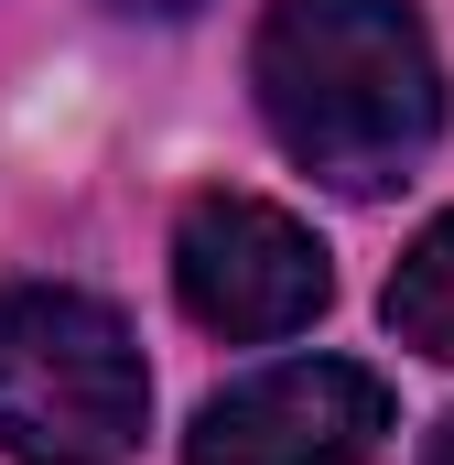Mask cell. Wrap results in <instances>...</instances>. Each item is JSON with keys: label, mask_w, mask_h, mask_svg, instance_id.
<instances>
[{"label": "cell", "mask_w": 454, "mask_h": 465, "mask_svg": "<svg viewBox=\"0 0 454 465\" xmlns=\"http://www.w3.org/2000/svg\"><path fill=\"white\" fill-rule=\"evenodd\" d=\"M260 119L336 195H390L444 130V65L411 0H271L260 22Z\"/></svg>", "instance_id": "cell-1"}, {"label": "cell", "mask_w": 454, "mask_h": 465, "mask_svg": "<svg viewBox=\"0 0 454 465\" xmlns=\"http://www.w3.org/2000/svg\"><path fill=\"white\" fill-rule=\"evenodd\" d=\"M152 368L98 292L11 282L0 292V455L11 465H119L141 444Z\"/></svg>", "instance_id": "cell-2"}, {"label": "cell", "mask_w": 454, "mask_h": 465, "mask_svg": "<svg viewBox=\"0 0 454 465\" xmlns=\"http://www.w3.org/2000/svg\"><path fill=\"white\" fill-rule=\"evenodd\" d=\"M173 292L206 336L271 347V336H303L325 314L336 271H325V238L303 217H281L271 195H195L173 228Z\"/></svg>", "instance_id": "cell-3"}, {"label": "cell", "mask_w": 454, "mask_h": 465, "mask_svg": "<svg viewBox=\"0 0 454 465\" xmlns=\"http://www.w3.org/2000/svg\"><path fill=\"white\" fill-rule=\"evenodd\" d=\"M390 433V390L346 357H281L217 390L184 433V465H368Z\"/></svg>", "instance_id": "cell-4"}, {"label": "cell", "mask_w": 454, "mask_h": 465, "mask_svg": "<svg viewBox=\"0 0 454 465\" xmlns=\"http://www.w3.org/2000/svg\"><path fill=\"white\" fill-rule=\"evenodd\" d=\"M390 336L454 368V217H433L411 238V260L390 271Z\"/></svg>", "instance_id": "cell-5"}, {"label": "cell", "mask_w": 454, "mask_h": 465, "mask_svg": "<svg viewBox=\"0 0 454 465\" xmlns=\"http://www.w3.org/2000/svg\"><path fill=\"white\" fill-rule=\"evenodd\" d=\"M119 11H152V22H184V11H206V0H119Z\"/></svg>", "instance_id": "cell-6"}, {"label": "cell", "mask_w": 454, "mask_h": 465, "mask_svg": "<svg viewBox=\"0 0 454 465\" xmlns=\"http://www.w3.org/2000/svg\"><path fill=\"white\" fill-rule=\"evenodd\" d=\"M422 465H454V422H444V433H433V455H422Z\"/></svg>", "instance_id": "cell-7"}]
</instances>
